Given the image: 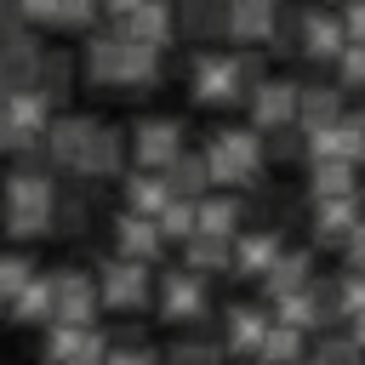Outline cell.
<instances>
[{
  "label": "cell",
  "mask_w": 365,
  "mask_h": 365,
  "mask_svg": "<svg viewBox=\"0 0 365 365\" xmlns=\"http://www.w3.org/2000/svg\"><path fill=\"white\" fill-rule=\"evenodd\" d=\"M114 165H120V137H114V131H97L91 148H86V160H80L74 171H86V177H108Z\"/></svg>",
  "instance_id": "21"
},
{
  "label": "cell",
  "mask_w": 365,
  "mask_h": 365,
  "mask_svg": "<svg viewBox=\"0 0 365 365\" xmlns=\"http://www.w3.org/2000/svg\"><path fill=\"white\" fill-rule=\"evenodd\" d=\"M348 257H354V262H365V222H359V234L348 240Z\"/></svg>",
  "instance_id": "30"
},
{
  "label": "cell",
  "mask_w": 365,
  "mask_h": 365,
  "mask_svg": "<svg viewBox=\"0 0 365 365\" xmlns=\"http://www.w3.org/2000/svg\"><path fill=\"white\" fill-rule=\"evenodd\" d=\"M348 46H354V40H348V29H342L336 17H325L319 6L302 11V51H308L314 63H319V57H342Z\"/></svg>",
  "instance_id": "5"
},
{
  "label": "cell",
  "mask_w": 365,
  "mask_h": 365,
  "mask_svg": "<svg viewBox=\"0 0 365 365\" xmlns=\"http://www.w3.org/2000/svg\"><path fill=\"white\" fill-rule=\"evenodd\" d=\"M165 171H171V188L177 194H200V182H211V165L205 160H171Z\"/></svg>",
  "instance_id": "25"
},
{
  "label": "cell",
  "mask_w": 365,
  "mask_h": 365,
  "mask_svg": "<svg viewBox=\"0 0 365 365\" xmlns=\"http://www.w3.org/2000/svg\"><path fill=\"white\" fill-rule=\"evenodd\" d=\"M125 200H131V211H137V217H148V211H165V205L177 200V188H171V182H160L154 171H143V177H131V182H125Z\"/></svg>",
  "instance_id": "15"
},
{
  "label": "cell",
  "mask_w": 365,
  "mask_h": 365,
  "mask_svg": "<svg viewBox=\"0 0 365 365\" xmlns=\"http://www.w3.org/2000/svg\"><path fill=\"white\" fill-rule=\"evenodd\" d=\"M143 291H148V268H143V262H131V257L108 262V274H103V297H108L114 308H137Z\"/></svg>",
  "instance_id": "8"
},
{
  "label": "cell",
  "mask_w": 365,
  "mask_h": 365,
  "mask_svg": "<svg viewBox=\"0 0 365 365\" xmlns=\"http://www.w3.org/2000/svg\"><path fill=\"white\" fill-rule=\"evenodd\" d=\"M268 291H308V257H285V262H274V274H268Z\"/></svg>",
  "instance_id": "24"
},
{
  "label": "cell",
  "mask_w": 365,
  "mask_h": 365,
  "mask_svg": "<svg viewBox=\"0 0 365 365\" xmlns=\"http://www.w3.org/2000/svg\"><path fill=\"white\" fill-rule=\"evenodd\" d=\"M251 114H257V125H262V131L291 125V120L302 114V86H291V80H262V86H257V97H251Z\"/></svg>",
  "instance_id": "3"
},
{
  "label": "cell",
  "mask_w": 365,
  "mask_h": 365,
  "mask_svg": "<svg viewBox=\"0 0 365 365\" xmlns=\"http://www.w3.org/2000/svg\"><path fill=\"white\" fill-rule=\"evenodd\" d=\"M165 34H171V11H165V0H148V6H137L131 17H125V40H137V46H165Z\"/></svg>",
  "instance_id": "9"
},
{
  "label": "cell",
  "mask_w": 365,
  "mask_h": 365,
  "mask_svg": "<svg viewBox=\"0 0 365 365\" xmlns=\"http://www.w3.org/2000/svg\"><path fill=\"white\" fill-rule=\"evenodd\" d=\"M354 194H342V200H319V217H314V240H325V245H336V240H348V222H354Z\"/></svg>",
  "instance_id": "16"
},
{
  "label": "cell",
  "mask_w": 365,
  "mask_h": 365,
  "mask_svg": "<svg viewBox=\"0 0 365 365\" xmlns=\"http://www.w3.org/2000/svg\"><path fill=\"white\" fill-rule=\"evenodd\" d=\"M251 74H257V57H200V68H194V97H200V103H234Z\"/></svg>",
  "instance_id": "2"
},
{
  "label": "cell",
  "mask_w": 365,
  "mask_h": 365,
  "mask_svg": "<svg viewBox=\"0 0 365 365\" xmlns=\"http://www.w3.org/2000/svg\"><path fill=\"white\" fill-rule=\"evenodd\" d=\"M114 228H120V257H131V262H148V257H154V245H160V222H154V217H137V211H131V217H120Z\"/></svg>",
  "instance_id": "10"
},
{
  "label": "cell",
  "mask_w": 365,
  "mask_h": 365,
  "mask_svg": "<svg viewBox=\"0 0 365 365\" xmlns=\"http://www.w3.org/2000/svg\"><path fill=\"white\" fill-rule=\"evenodd\" d=\"M11 211H51V182L40 171H11Z\"/></svg>",
  "instance_id": "20"
},
{
  "label": "cell",
  "mask_w": 365,
  "mask_h": 365,
  "mask_svg": "<svg viewBox=\"0 0 365 365\" xmlns=\"http://www.w3.org/2000/svg\"><path fill=\"white\" fill-rule=\"evenodd\" d=\"M188 262H194V268L228 262V240H222V234H194V240H188Z\"/></svg>",
  "instance_id": "26"
},
{
  "label": "cell",
  "mask_w": 365,
  "mask_h": 365,
  "mask_svg": "<svg viewBox=\"0 0 365 365\" xmlns=\"http://www.w3.org/2000/svg\"><path fill=\"white\" fill-rule=\"evenodd\" d=\"M274 262H279V240L274 234H257V240L240 245V274H274Z\"/></svg>",
  "instance_id": "22"
},
{
  "label": "cell",
  "mask_w": 365,
  "mask_h": 365,
  "mask_svg": "<svg viewBox=\"0 0 365 365\" xmlns=\"http://www.w3.org/2000/svg\"><path fill=\"white\" fill-rule=\"evenodd\" d=\"M354 160H314V200H342L354 194Z\"/></svg>",
  "instance_id": "19"
},
{
  "label": "cell",
  "mask_w": 365,
  "mask_h": 365,
  "mask_svg": "<svg viewBox=\"0 0 365 365\" xmlns=\"http://www.w3.org/2000/svg\"><path fill=\"white\" fill-rule=\"evenodd\" d=\"M97 131H103V125H91V120H51V131H46V154H51L57 165H80Z\"/></svg>",
  "instance_id": "6"
},
{
  "label": "cell",
  "mask_w": 365,
  "mask_h": 365,
  "mask_svg": "<svg viewBox=\"0 0 365 365\" xmlns=\"http://www.w3.org/2000/svg\"><path fill=\"white\" fill-rule=\"evenodd\" d=\"M182 29L188 34H228V0H182Z\"/></svg>",
  "instance_id": "17"
},
{
  "label": "cell",
  "mask_w": 365,
  "mask_h": 365,
  "mask_svg": "<svg viewBox=\"0 0 365 365\" xmlns=\"http://www.w3.org/2000/svg\"><path fill=\"white\" fill-rule=\"evenodd\" d=\"M257 160H262L257 131H217L211 148H205L211 182H251V177H257Z\"/></svg>",
  "instance_id": "1"
},
{
  "label": "cell",
  "mask_w": 365,
  "mask_h": 365,
  "mask_svg": "<svg viewBox=\"0 0 365 365\" xmlns=\"http://www.w3.org/2000/svg\"><path fill=\"white\" fill-rule=\"evenodd\" d=\"M137 160L143 165H171L182 160V131L171 120H143L137 125Z\"/></svg>",
  "instance_id": "7"
},
{
  "label": "cell",
  "mask_w": 365,
  "mask_h": 365,
  "mask_svg": "<svg viewBox=\"0 0 365 365\" xmlns=\"http://www.w3.org/2000/svg\"><path fill=\"white\" fill-rule=\"evenodd\" d=\"M268 148H274V160H291V154H302V143H297V131H291V125H279Z\"/></svg>",
  "instance_id": "29"
},
{
  "label": "cell",
  "mask_w": 365,
  "mask_h": 365,
  "mask_svg": "<svg viewBox=\"0 0 365 365\" xmlns=\"http://www.w3.org/2000/svg\"><path fill=\"white\" fill-rule=\"evenodd\" d=\"M234 222H240V205L234 200H205L200 205V234H234Z\"/></svg>",
  "instance_id": "23"
},
{
  "label": "cell",
  "mask_w": 365,
  "mask_h": 365,
  "mask_svg": "<svg viewBox=\"0 0 365 365\" xmlns=\"http://www.w3.org/2000/svg\"><path fill=\"white\" fill-rule=\"evenodd\" d=\"M342 80L348 86H365V46H348L342 51Z\"/></svg>",
  "instance_id": "28"
},
{
  "label": "cell",
  "mask_w": 365,
  "mask_h": 365,
  "mask_svg": "<svg viewBox=\"0 0 365 365\" xmlns=\"http://www.w3.org/2000/svg\"><path fill=\"white\" fill-rule=\"evenodd\" d=\"M336 114H342V97L331 86H302V120H308V131L336 125Z\"/></svg>",
  "instance_id": "18"
},
{
  "label": "cell",
  "mask_w": 365,
  "mask_h": 365,
  "mask_svg": "<svg viewBox=\"0 0 365 365\" xmlns=\"http://www.w3.org/2000/svg\"><path fill=\"white\" fill-rule=\"evenodd\" d=\"M86 68L108 86H120V68H125V34H97L91 51H86Z\"/></svg>",
  "instance_id": "13"
},
{
  "label": "cell",
  "mask_w": 365,
  "mask_h": 365,
  "mask_svg": "<svg viewBox=\"0 0 365 365\" xmlns=\"http://www.w3.org/2000/svg\"><path fill=\"white\" fill-rule=\"evenodd\" d=\"M348 6H354V0H348Z\"/></svg>",
  "instance_id": "32"
},
{
  "label": "cell",
  "mask_w": 365,
  "mask_h": 365,
  "mask_svg": "<svg viewBox=\"0 0 365 365\" xmlns=\"http://www.w3.org/2000/svg\"><path fill=\"white\" fill-rule=\"evenodd\" d=\"M91 308H97V291L86 279H74V268H68V279H57V319L63 325H86Z\"/></svg>",
  "instance_id": "11"
},
{
  "label": "cell",
  "mask_w": 365,
  "mask_h": 365,
  "mask_svg": "<svg viewBox=\"0 0 365 365\" xmlns=\"http://www.w3.org/2000/svg\"><path fill=\"white\" fill-rule=\"evenodd\" d=\"M160 308H165V319H194V314L205 308V291H200V279H194V274H171V279H165V297H160Z\"/></svg>",
  "instance_id": "12"
},
{
  "label": "cell",
  "mask_w": 365,
  "mask_h": 365,
  "mask_svg": "<svg viewBox=\"0 0 365 365\" xmlns=\"http://www.w3.org/2000/svg\"><path fill=\"white\" fill-rule=\"evenodd\" d=\"M51 354H57L63 365H97V359H103V342H97V331H86V325H63V336L51 342Z\"/></svg>",
  "instance_id": "14"
},
{
  "label": "cell",
  "mask_w": 365,
  "mask_h": 365,
  "mask_svg": "<svg viewBox=\"0 0 365 365\" xmlns=\"http://www.w3.org/2000/svg\"><path fill=\"white\" fill-rule=\"evenodd\" d=\"M137 6H148V0H108V11H120V17H131Z\"/></svg>",
  "instance_id": "31"
},
{
  "label": "cell",
  "mask_w": 365,
  "mask_h": 365,
  "mask_svg": "<svg viewBox=\"0 0 365 365\" xmlns=\"http://www.w3.org/2000/svg\"><path fill=\"white\" fill-rule=\"evenodd\" d=\"M279 0H228V34L234 40H274Z\"/></svg>",
  "instance_id": "4"
},
{
  "label": "cell",
  "mask_w": 365,
  "mask_h": 365,
  "mask_svg": "<svg viewBox=\"0 0 365 365\" xmlns=\"http://www.w3.org/2000/svg\"><path fill=\"white\" fill-rule=\"evenodd\" d=\"M91 17H97V0H57V17H51V23L80 29V23H91Z\"/></svg>",
  "instance_id": "27"
}]
</instances>
